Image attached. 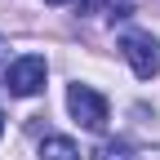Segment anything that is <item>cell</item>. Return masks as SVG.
<instances>
[{
	"instance_id": "obj_1",
	"label": "cell",
	"mask_w": 160,
	"mask_h": 160,
	"mask_svg": "<svg viewBox=\"0 0 160 160\" xmlns=\"http://www.w3.org/2000/svg\"><path fill=\"white\" fill-rule=\"evenodd\" d=\"M120 53H125V62L133 67L138 80L160 76V40H156L151 31H129V36H120Z\"/></svg>"
},
{
	"instance_id": "obj_2",
	"label": "cell",
	"mask_w": 160,
	"mask_h": 160,
	"mask_svg": "<svg viewBox=\"0 0 160 160\" xmlns=\"http://www.w3.org/2000/svg\"><path fill=\"white\" fill-rule=\"evenodd\" d=\"M45 76H49L45 58H40V53H27V58H18V62L5 67V89L18 93V98H31V93L45 89Z\"/></svg>"
},
{
	"instance_id": "obj_3",
	"label": "cell",
	"mask_w": 160,
	"mask_h": 160,
	"mask_svg": "<svg viewBox=\"0 0 160 160\" xmlns=\"http://www.w3.org/2000/svg\"><path fill=\"white\" fill-rule=\"evenodd\" d=\"M67 107L76 116V125H85V129H102L107 125V98L89 89V85H71L67 89Z\"/></svg>"
},
{
	"instance_id": "obj_4",
	"label": "cell",
	"mask_w": 160,
	"mask_h": 160,
	"mask_svg": "<svg viewBox=\"0 0 160 160\" xmlns=\"http://www.w3.org/2000/svg\"><path fill=\"white\" fill-rule=\"evenodd\" d=\"M40 160H80V147L71 142V138L53 133V138H45V142H40Z\"/></svg>"
},
{
	"instance_id": "obj_5",
	"label": "cell",
	"mask_w": 160,
	"mask_h": 160,
	"mask_svg": "<svg viewBox=\"0 0 160 160\" xmlns=\"http://www.w3.org/2000/svg\"><path fill=\"white\" fill-rule=\"evenodd\" d=\"M93 160H142V156H133L129 142H98L93 147Z\"/></svg>"
},
{
	"instance_id": "obj_6",
	"label": "cell",
	"mask_w": 160,
	"mask_h": 160,
	"mask_svg": "<svg viewBox=\"0 0 160 160\" xmlns=\"http://www.w3.org/2000/svg\"><path fill=\"white\" fill-rule=\"evenodd\" d=\"M0 133H5V111H0Z\"/></svg>"
},
{
	"instance_id": "obj_7",
	"label": "cell",
	"mask_w": 160,
	"mask_h": 160,
	"mask_svg": "<svg viewBox=\"0 0 160 160\" xmlns=\"http://www.w3.org/2000/svg\"><path fill=\"white\" fill-rule=\"evenodd\" d=\"M45 5H67V0H45Z\"/></svg>"
}]
</instances>
